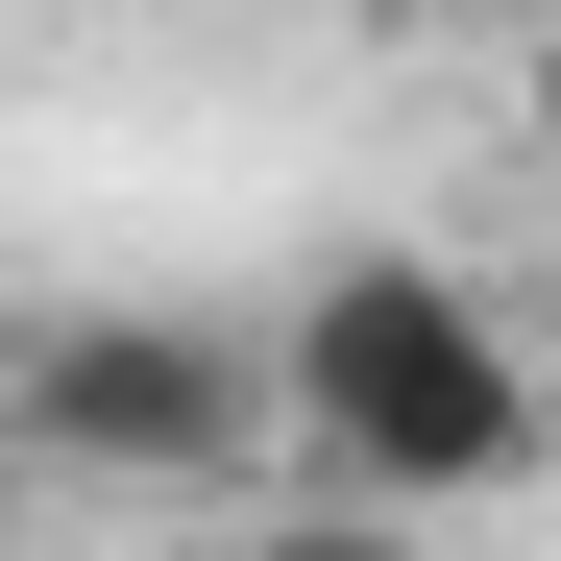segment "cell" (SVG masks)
Listing matches in <instances>:
<instances>
[{"label": "cell", "instance_id": "obj_3", "mask_svg": "<svg viewBox=\"0 0 561 561\" xmlns=\"http://www.w3.org/2000/svg\"><path fill=\"white\" fill-rule=\"evenodd\" d=\"M220 561H415L391 513H268V537H220Z\"/></svg>", "mask_w": 561, "mask_h": 561}, {"label": "cell", "instance_id": "obj_1", "mask_svg": "<svg viewBox=\"0 0 561 561\" xmlns=\"http://www.w3.org/2000/svg\"><path fill=\"white\" fill-rule=\"evenodd\" d=\"M268 439L318 463V513H463V489H513L537 463V366H513V318L463 294L439 244H366V268H318L294 294V342H268Z\"/></svg>", "mask_w": 561, "mask_h": 561}, {"label": "cell", "instance_id": "obj_2", "mask_svg": "<svg viewBox=\"0 0 561 561\" xmlns=\"http://www.w3.org/2000/svg\"><path fill=\"white\" fill-rule=\"evenodd\" d=\"M0 463H73V489H220L268 463V342L171 318V294H73L0 342Z\"/></svg>", "mask_w": 561, "mask_h": 561}, {"label": "cell", "instance_id": "obj_4", "mask_svg": "<svg viewBox=\"0 0 561 561\" xmlns=\"http://www.w3.org/2000/svg\"><path fill=\"white\" fill-rule=\"evenodd\" d=\"M366 25H537V0H366Z\"/></svg>", "mask_w": 561, "mask_h": 561}, {"label": "cell", "instance_id": "obj_5", "mask_svg": "<svg viewBox=\"0 0 561 561\" xmlns=\"http://www.w3.org/2000/svg\"><path fill=\"white\" fill-rule=\"evenodd\" d=\"M0 513H25V463H0Z\"/></svg>", "mask_w": 561, "mask_h": 561}]
</instances>
